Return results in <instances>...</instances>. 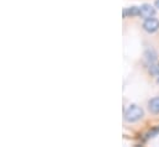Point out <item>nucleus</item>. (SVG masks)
<instances>
[{
    "mask_svg": "<svg viewBox=\"0 0 159 147\" xmlns=\"http://www.w3.org/2000/svg\"><path fill=\"white\" fill-rule=\"evenodd\" d=\"M157 83H158V84H159V74H158V75H157Z\"/></svg>",
    "mask_w": 159,
    "mask_h": 147,
    "instance_id": "9d476101",
    "label": "nucleus"
},
{
    "mask_svg": "<svg viewBox=\"0 0 159 147\" xmlns=\"http://www.w3.org/2000/svg\"><path fill=\"white\" fill-rule=\"evenodd\" d=\"M141 7V17L143 19H148V17H153L156 15V9L151 5V4H143Z\"/></svg>",
    "mask_w": 159,
    "mask_h": 147,
    "instance_id": "7ed1b4c3",
    "label": "nucleus"
},
{
    "mask_svg": "<svg viewBox=\"0 0 159 147\" xmlns=\"http://www.w3.org/2000/svg\"><path fill=\"white\" fill-rule=\"evenodd\" d=\"M144 57H146V61L149 63V64H153L156 61H157V58H158V55H157V52L154 51V50H147L146 51V53H144Z\"/></svg>",
    "mask_w": 159,
    "mask_h": 147,
    "instance_id": "423d86ee",
    "label": "nucleus"
},
{
    "mask_svg": "<svg viewBox=\"0 0 159 147\" xmlns=\"http://www.w3.org/2000/svg\"><path fill=\"white\" fill-rule=\"evenodd\" d=\"M143 30L148 34H154L159 30V20L156 17H148L144 19L143 22Z\"/></svg>",
    "mask_w": 159,
    "mask_h": 147,
    "instance_id": "f03ea898",
    "label": "nucleus"
},
{
    "mask_svg": "<svg viewBox=\"0 0 159 147\" xmlns=\"http://www.w3.org/2000/svg\"><path fill=\"white\" fill-rule=\"evenodd\" d=\"M148 71H149L151 74H153V75L157 77L159 74V64H154V63L153 64H149V69Z\"/></svg>",
    "mask_w": 159,
    "mask_h": 147,
    "instance_id": "6e6552de",
    "label": "nucleus"
},
{
    "mask_svg": "<svg viewBox=\"0 0 159 147\" xmlns=\"http://www.w3.org/2000/svg\"><path fill=\"white\" fill-rule=\"evenodd\" d=\"M144 116V111L141 107H138L137 104H132L127 108V110L125 111L123 119L126 122H137L139 121L142 117Z\"/></svg>",
    "mask_w": 159,
    "mask_h": 147,
    "instance_id": "f257e3e1",
    "label": "nucleus"
},
{
    "mask_svg": "<svg viewBox=\"0 0 159 147\" xmlns=\"http://www.w3.org/2000/svg\"><path fill=\"white\" fill-rule=\"evenodd\" d=\"M141 15V7L138 6H131L123 9V17H137Z\"/></svg>",
    "mask_w": 159,
    "mask_h": 147,
    "instance_id": "20e7f679",
    "label": "nucleus"
},
{
    "mask_svg": "<svg viewBox=\"0 0 159 147\" xmlns=\"http://www.w3.org/2000/svg\"><path fill=\"white\" fill-rule=\"evenodd\" d=\"M154 5H156L157 9H159V0H156V1H154Z\"/></svg>",
    "mask_w": 159,
    "mask_h": 147,
    "instance_id": "1a4fd4ad",
    "label": "nucleus"
},
{
    "mask_svg": "<svg viewBox=\"0 0 159 147\" xmlns=\"http://www.w3.org/2000/svg\"><path fill=\"white\" fill-rule=\"evenodd\" d=\"M148 110L153 115L159 114V97H154L148 102Z\"/></svg>",
    "mask_w": 159,
    "mask_h": 147,
    "instance_id": "39448f33",
    "label": "nucleus"
},
{
    "mask_svg": "<svg viewBox=\"0 0 159 147\" xmlns=\"http://www.w3.org/2000/svg\"><path fill=\"white\" fill-rule=\"evenodd\" d=\"M159 135V125L158 126H154V127H152L147 134H146V140H149V139H152V137H156V136H158Z\"/></svg>",
    "mask_w": 159,
    "mask_h": 147,
    "instance_id": "0eeeda50",
    "label": "nucleus"
}]
</instances>
